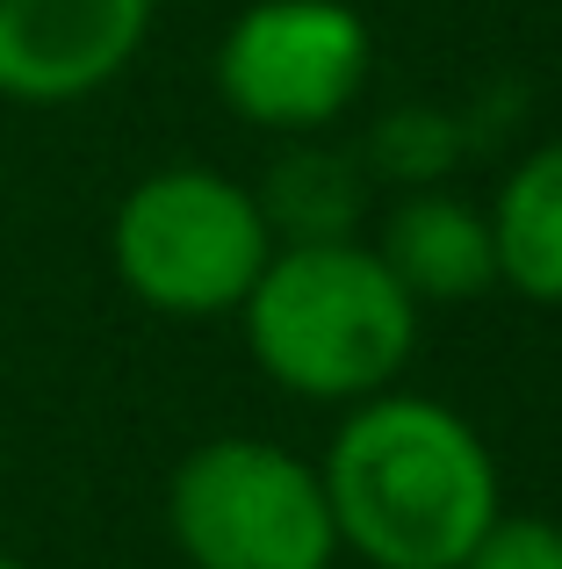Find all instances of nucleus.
<instances>
[{"label":"nucleus","instance_id":"nucleus-2","mask_svg":"<svg viewBox=\"0 0 562 569\" xmlns=\"http://www.w3.org/2000/svg\"><path fill=\"white\" fill-rule=\"evenodd\" d=\"M260 376L303 403H361L404 376L419 347V303L375 246L303 238L274 246L239 303Z\"/></svg>","mask_w":562,"mask_h":569},{"label":"nucleus","instance_id":"nucleus-1","mask_svg":"<svg viewBox=\"0 0 562 569\" xmlns=\"http://www.w3.org/2000/svg\"><path fill=\"white\" fill-rule=\"evenodd\" d=\"M324 498L339 548L375 569H462L498 505V461L462 411L375 389L324 447Z\"/></svg>","mask_w":562,"mask_h":569},{"label":"nucleus","instance_id":"nucleus-8","mask_svg":"<svg viewBox=\"0 0 562 569\" xmlns=\"http://www.w3.org/2000/svg\"><path fill=\"white\" fill-rule=\"evenodd\" d=\"M483 217H491L498 281L526 303H562V138L526 152Z\"/></svg>","mask_w":562,"mask_h":569},{"label":"nucleus","instance_id":"nucleus-4","mask_svg":"<svg viewBox=\"0 0 562 569\" xmlns=\"http://www.w3.org/2000/svg\"><path fill=\"white\" fill-rule=\"evenodd\" d=\"M167 533L188 569H332L339 556L318 461L253 432L202 440L173 469Z\"/></svg>","mask_w":562,"mask_h":569},{"label":"nucleus","instance_id":"nucleus-7","mask_svg":"<svg viewBox=\"0 0 562 569\" xmlns=\"http://www.w3.org/2000/svg\"><path fill=\"white\" fill-rule=\"evenodd\" d=\"M382 267L404 281L411 303H469V296L498 289V252H491V217L454 194H411L390 209L375 238Z\"/></svg>","mask_w":562,"mask_h":569},{"label":"nucleus","instance_id":"nucleus-9","mask_svg":"<svg viewBox=\"0 0 562 569\" xmlns=\"http://www.w3.org/2000/svg\"><path fill=\"white\" fill-rule=\"evenodd\" d=\"M462 569H562V527L534 512H498L462 556Z\"/></svg>","mask_w":562,"mask_h":569},{"label":"nucleus","instance_id":"nucleus-3","mask_svg":"<svg viewBox=\"0 0 562 569\" xmlns=\"http://www.w3.org/2000/svg\"><path fill=\"white\" fill-rule=\"evenodd\" d=\"M116 281L159 318H224L274 260V217L253 188L210 167H159L116 202Z\"/></svg>","mask_w":562,"mask_h":569},{"label":"nucleus","instance_id":"nucleus-5","mask_svg":"<svg viewBox=\"0 0 562 569\" xmlns=\"http://www.w3.org/2000/svg\"><path fill=\"white\" fill-rule=\"evenodd\" d=\"M375 66L361 8L347 0H253L217 43V94L253 130H324Z\"/></svg>","mask_w":562,"mask_h":569},{"label":"nucleus","instance_id":"nucleus-6","mask_svg":"<svg viewBox=\"0 0 562 569\" xmlns=\"http://www.w3.org/2000/svg\"><path fill=\"white\" fill-rule=\"evenodd\" d=\"M159 0H0V94L22 109L87 101L144 51Z\"/></svg>","mask_w":562,"mask_h":569},{"label":"nucleus","instance_id":"nucleus-10","mask_svg":"<svg viewBox=\"0 0 562 569\" xmlns=\"http://www.w3.org/2000/svg\"><path fill=\"white\" fill-rule=\"evenodd\" d=\"M0 569H29V562H22V556H8V548H0Z\"/></svg>","mask_w":562,"mask_h":569}]
</instances>
